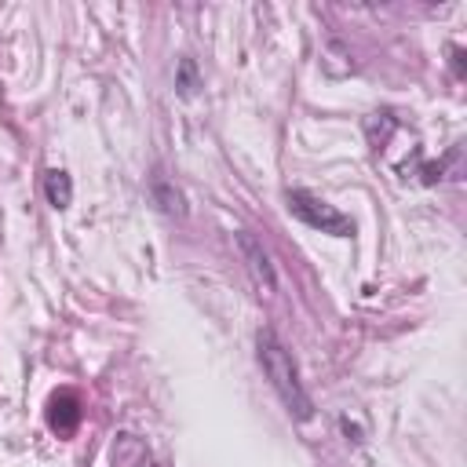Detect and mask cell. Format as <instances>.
Listing matches in <instances>:
<instances>
[{
  "mask_svg": "<svg viewBox=\"0 0 467 467\" xmlns=\"http://www.w3.org/2000/svg\"><path fill=\"white\" fill-rule=\"evenodd\" d=\"M77 398L73 394H55L51 398V427L58 431V434H69L73 427H77Z\"/></svg>",
  "mask_w": 467,
  "mask_h": 467,
  "instance_id": "cell-6",
  "label": "cell"
},
{
  "mask_svg": "<svg viewBox=\"0 0 467 467\" xmlns=\"http://www.w3.org/2000/svg\"><path fill=\"white\" fill-rule=\"evenodd\" d=\"M255 354H259V365H263L270 387L277 390L281 405H285L296 420H310V416H314V401H310V394H306V387H303V379H299V368H296L288 347L277 339L274 328H259V332H255Z\"/></svg>",
  "mask_w": 467,
  "mask_h": 467,
  "instance_id": "cell-1",
  "label": "cell"
},
{
  "mask_svg": "<svg viewBox=\"0 0 467 467\" xmlns=\"http://www.w3.org/2000/svg\"><path fill=\"white\" fill-rule=\"evenodd\" d=\"M44 193H47V204L51 208H69V201H73V182H69V175L62 171V168H51L47 175H44Z\"/></svg>",
  "mask_w": 467,
  "mask_h": 467,
  "instance_id": "cell-5",
  "label": "cell"
},
{
  "mask_svg": "<svg viewBox=\"0 0 467 467\" xmlns=\"http://www.w3.org/2000/svg\"><path fill=\"white\" fill-rule=\"evenodd\" d=\"M190 88H193V66L182 62V91H190Z\"/></svg>",
  "mask_w": 467,
  "mask_h": 467,
  "instance_id": "cell-7",
  "label": "cell"
},
{
  "mask_svg": "<svg viewBox=\"0 0 467 467\" xmlns=\"http://www.w3.org/2000/svg\"><path fill=\"white\" fill-rule=\"evenodd\" d=\"M150 193H153V201L161 204V212H168V215H186L182 193H179V186H175L164 171H153V175H150Z\"/></svg>",
  "mask_w": 467,
  "mask_h": 467,
  "instance_id": "cell-4",
  "label": "cell"
},
{
  "mask_svg": "<svg viewBox=\"0 0 467 467\" xmlns=\"http://www.w3.org/2000/svg\"><path fill=\"white\" fill-rule=\"evenodd\" d=\"M234 237H237V248H241V259H244V266H248L252 285L259 288V296H270V292L277 288V274H274V263H270L263 241H259L252 230H237Z\"/></svg>",
  "mask_w": 467,
  "mask_h": 467,
  "instance_id": "cell-3",
  "label": "cell"
},
{
  "mask_svg": "<svg viewBox=\"0 0 467 467\" xmlns=\"http://www.w3.org/2000/svg\"><path fill=\"white\" fill-rule=\"evenodd\" d=\"M285 201H288V212H292L296 219H303L310 230L332 234V237H350V234H354V223H350L339 208H332L328 201H321V197L310 193V190H288Z\"/></svg>",
  "mask_w": 467,
  "mask_h": 467,
  "instance_id": "cell-2",
  "label": "cell"
}]
</instances>
